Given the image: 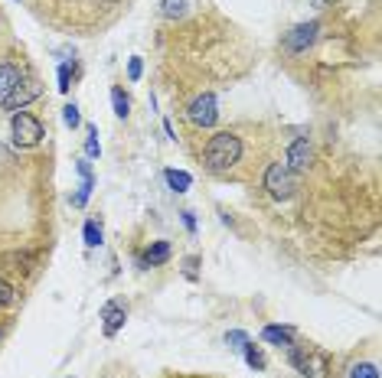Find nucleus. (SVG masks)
Masks as SVG:
<instances>
[{
  "label": "nucleus",
  "instance_id": "f257e3e1",
  "mask_svg": "<svg viewBox=\"0 0 382 378\" xmlns=\"http://www.w3.org/2000/svg\"><path fill=\"white\" fill-rule=\"evenodd\" d=\"M242 137L232 131H216L210 137V144H206V150H203V167L210 173H216V176H222V173H229L236 163L242 160Z\"/></svg>",
  "mask_w": 382,
  "mask_h": 378
},
{
  "label": "nucleus",
  "instance_id": "f03ea898",
  "mask_svg": "<svg viewBox=\"0 0 382 378\" xmlns=\"http://www.w3.org/2000/svg\"><path fill=\"white\" fill-rule=\"evenodd\" d=\"M10 137H13V144H17V147L29 150V147L43 144L46 131H43L39 118H33L29 111H13V118H10Z\"/></svg>",
  "mask_w": 382,
  "mask_h": 378
},
{
  "label": "nucleus",
  "instance_id": "7ed1b4c3",
  "mask_svg": "<svg viewBox=\"0 0 382 378\" xmlns=\"http://www.w3.org/2000/svg\"><path fill=\"white\" fill-rule=\"evenodd\" d=\"M265 189H268V196L278 199V202H287V199L297 192V173L294 170H287V163H271L265 170Z\"/></svg>",
  "mask_w": 382,
  "mask_h": 378
},
{
  "label": "nucleus",
  "instance_id": "20e7f679",
  "mask_svg": "<svg viewBox=\"0 0 382 378\" xmlns=\"http://www.w3.org/2000/svg\"><path fill=\"white\" fill-rule=\"evenodd\" d=\"M186 118H190L193 127H212V124L219 121V104H216V94H200V98H193L190 108H186Z\"/></svg>",
  "mask_w": 382,
  "mask_h": 378
},
{
  "label": "nucleus",
  "instance_id": "39448f33",
  "mask_svg": "<svg viewBox=\"0 0 382 378\" xmlns=\"http://www.w3.org/2000/svg\"><path fill=\"white\" fill-rule=\"evenodd\" d=\"M317 36H320V23H317V20H311V23H297V27L285 36V52L301 56V52H307V49L314 46Z\"/></svg>",
  "mask_w": 382,
  "mask_h": 378
},
{
  "label": "nucleus",
  "instance_id": "423d86ee",
  "mask_svg": "<svg viewBox=\"0 0 382 378\" xmlns=\"http://www.w3.org/2000/svg\"><path fill=\"white\" fill-rule=\"evenodd\" d=\"M39 92H43V88H39L36 78H27V82L20 78L17 85L10 88V94H4V98H0V104H4L7 111H27V104L36 102Z\"/></svg>",
  "mask_w": 382,
  "mask_h": 378
},
{
  "label": "nucleus",
  "instance_id": "0eeeda50",
  "mask_svg": "<svg viewBox=\"0 0 382 378\" xmlns=\"http://www.w3.org/2000/svg\"><path fill=\"white\" fill-rule=\"evenodd\" d=\"M287 352H291V356H287V359H291V365H294L301 375L320 378L327 372V359H324V356H314V352L304 349V346H291Z\"/></svg>",
  "mask_w": 382,
  "mask_h": 378
},
{
  "label": "nucleus",
  "instance_id": "6e6552de",
  "mask_svg": "<svg viewBox=\"0 0 382 378\" xmlns=\"http://www.w3.org/2000/svg\"><path fill=\"white\" fill-rule=\"evenodd\" d=\"M285 163H287V170H294V173H307V170H311V163H314V147H311V141H307V137L291 141Z\"/></svg>",
  "mask_w": 382,
  "mask_h": 378
},
{
  "label": "nucleus",
  "instance_id": "1a4fd4ad",
  "mask_svg": "<svg viewBox=\"0 0 382 378\" xmlns=\"http://www.w3.org/2000/svg\"><path fill=\"white\" fill-rule=\"evenodd\" d=\"M102 320H105V336H115V332L125 326V320H128L125 303H118V300L105 303V310H102Z\"/></svg>",
  "mask_w": 382,
  "mask_h": 378
},
{
  "label": "nucleus",
  "instance_id": "9d476101",
  "mask_svg": "<svg viewBox=\"0 0 382 378\" xmlns=\"http://www.w3.org/2000/svg\"><path fill=\"white\" fill-rule=\"evenodd\" d=\"M261 340L278 346V349H291V346H294V330H291V326H275V323H271V326L261 330Z\"/></svg>",
  "mask_w": 382,
  "mask_h": 378
},
{
  "label": "nucleus",
  "instance_id": "9b49d317",
  "mask_svg": "<svg viewBox=\"0 0 382 378\" xmlns=\"http://www.w3.org/2000/svg\"><path fill=\"white\" fill-rule=\"evenodd\" d=\"M79 176H82V186H79V192L72 196V206H86L88 196H92V189H95V176H92V170H88L86 160H79Z\"/></svg>",
  "mask_w": 382,
  "mask_h": 378
},
{
  "label": "nucleus",
  "instance_id": "f8f14e48",
  "mask_svg": "<svg viewBox=\"0 0 382 378\" xmlns=\"http://www.w3.org/2000/svg\"><path fill=\"white\" fill-rule=\"evenodd\" d=\"M20 78H23V76H20V66L13 62V59L0 62V98H4V94H10V88L17 85Z\"/></svg>",
  "mask_w": 382,
  "mask_h": 378
},
{
  "label": "nucleus",
  "instance_id": "ddd939ff",
  "mask_svg": "<svg viewBox=\"0 0 382 378\" xmlns=\"http://www.w3.org/2000/svg\"><path fill=\"white\" fill-rule=\"evenodd\" d=\"M170 261V245L167 241H154L151 248H147V255H144L141 265H151V267H161Z\"/></svg>",
  "mask_w": 382,
  "mask_h": 378
},
{
  "label": "nucleus",
  "instance_id": "4468645a",
  "mask_svg": "<svg viewBox=\"0 0 382 378\" xmlns=\"http://www.w3.org/2000/svg\"><path fill=\"white\" fill-rule=\"evenodd\" d=\"M167 186H170L173 192H186V189L193 186V176L183 170H167Z\"/></svg>",
  "mask_w": 382,
  "mask_h": 378
},
{
  "label": "nucleus",
  "instance_id": "2eb2a0df",
  "mask_svg": "<svg viewBox=\"0 0 382 378\" xmlns=\"http://www.w3.org/2000/svg\"><path fill=\"white\" fill-rule=\"evenodd\" d=\"M242 352H245V362H249L252 369H255V372H265V365H268V362H265V352L255 349L252 342H245V346H242Z\"/></svg>",
  "mask_w": 382,
  "mask_h": 378
},
{
  "label": "nucleus",
  "instance_id": "dca6fc26",
  "mask_svg": "<svg viewBox=\"0 0 382 378\" xmlns=\"http://www.w3.org/2000/svg\"><path fill=\"white\" fill-rule=\"evenodd\" d=\"M111 104H115L118 118H128V114H131V102H128V94L121 92V88H111Z\"/></svg>",
  "mask_w": 382,
  "mask_h": 378
},
{
  "label": "nucleus",
  "instance_id": "f3484780",
  "mask_svg": "<svg viewBox=\"0 0 382 378\" xmlns=\"http://www.w3.org/2000/svg\"><path fill=\"white\" fill-rule=\"evenodd\" d=\"M86 245H88V248H98V245H102V225H98L95 218H88V222H86Z\"/></svg>",
  "mask_w": 382,
  "mask_h": 378
},
{
  "label": "nucleus",
  "instance_id": "a211bd4d",
  "mask_svg": "<svg viewBox=\"0 0 382 378\" xmlns=\"http://www.w3.org/2000/svg\"><path fill=\"white\" fill-rule=\"evenodd\" d=\"M350 378H379V369H376L373 362H360L350 369Z\"/></svg>",
  "mask_w": 382,
  "mask_h": 378
},
{
  "label": "nucleus",
  "instance_id": "6ab92c4d",
  "mask_svg": "<svg viewBox=\"0 0 382 378\" xmlns=\"http://www.w3.org/2000/svg\"><path fill=\"white\" fill-rule=\"evenodd\" d=\"M88 141H86V157H98L102 153V147H98V127L95 124H88Z\"/></svg>",
  "mask_w": 382,
  "mask_h": 378
},
{
  "label": "nucleus",
  "instance_id": "aec40b11",
  "mask_svg": "<svg viewBox=\"0 0 382 378\" xmlns=\"http://www.w3.org/2000/svg\"><path fill=\"white\" fill-rule=\"evenodd\" d=\"M62 121H66L69 127H79V124H82V114H79V104L76 102L62 108Z\"/></svg>",
  "mask_w": 382,
  "mask_h": 378
},
{
  "label": "nucleus",
  "instance_id": "412c9836",
  "mask_svg": "<svg viewBox=\"0 0 382 378\" xmlns=\"http://www.w3.org/2000/svg\"><path fill=\"white\" fill-rule=\"evenodd\" d=\"M13 300H17V290H13V287H10V284L0 277V310H4V307H10Z\"/></svg>",
  "mask_w": 382,
  "mask_h": 378
},
{
  "label": "nucleus",
  "instance_id": "4be33fe9",
  "mask_svg": "<svg viewBox=\"0 0 382 378\" xmlns=\"http://www.w3.org/2000/svg\"><path fill=\"white\" fill-rule=\"evenodd\" d=\"M226 342H229L232 349H242V346L249 342V336H245L242 330H229V332H226Z\"/></svg>",
  "mask_w": 382,
  "mask_h": 378
},
{
  "label": "nucleus",
  "instance_id": "5701e85b",
  "mask_svg": "<svg viewBox=\"0 0 382 378\" xmlns=\"http://www.w3.org/2000/svg\"><path fill=\"white\" fill-rule=\"evenodd\" d=\"M141 72H144L141 59H131V62H128V78H131V82H137V78H141Z\"/></svg>",
  "mask_w": 382,
  "mask_h": 378
},
{
  "label": "nucleus",
  "instance_id": "b1692460",
  "mask_svg": "<svg viewBox=\"0 0 382 378\" xmlns=\"http://www.w3.org/2000/svg\"><path fill=\"white\" fill-rule=\"evenodd\" d=\"M59 92H69V66H59Z\"/></svg>",
  "mask_w": 382,
  "mask_h": 378
},
{
  "label": "nucleus",
  "instance_id": "393cba45",
  "mask_svg": "<svg viewBox=\"0 0 382 378\" xmlns=\"http://www.w3.org/2000/svg\"><path fill=\"white\" fill-rule=\"evenodd\" d=\"M183 222H186V228H190V232L196 228V222H193V212H183Z\"/></svg>",
  "mask_w": 382,
  "mask_h": 378
},
{
  "label": "nucleus",
  "instance_id": "a878e982",
  "mask_svg": "<svg viewBox=\"0 0 382 378\" xmlns=\"http://www.w3.org/2000/svg\"><path fill=\"white\" fill-rule=\"evenodd\" d=\"M0 336H4V330H0Z\"/></svg>",
  "mask_w": 382,
  "mask_h": 378
}]
</instances>
